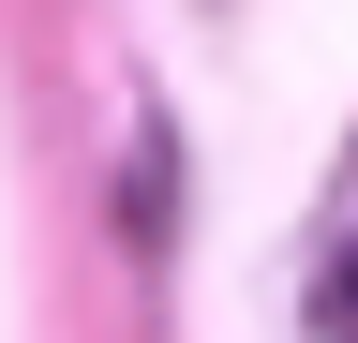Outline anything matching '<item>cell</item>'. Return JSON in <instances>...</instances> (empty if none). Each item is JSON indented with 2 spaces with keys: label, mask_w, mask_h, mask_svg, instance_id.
<instances>
[{
  "label": "cell",
  "mask_w": 358,
  "mask_h": 343,
  "mask_svg": "<svg viewBox=\"0 0 358 343\" xmlns=\"http://www.w3.org/2000/svg\"><path fill=\"white\" fill-rule=\"evenodd\" d=\"M329 328H358V269H343V284H329Z\"/></svg>",
  "instance_id": "cell-1"
}]
</instances>
